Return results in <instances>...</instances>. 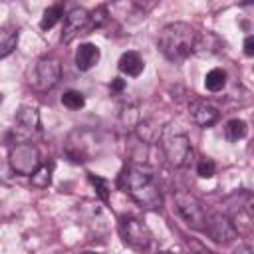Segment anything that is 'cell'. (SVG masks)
Listing matches in <instances>:
<instances>
[{
  "label": "cell",
  "instance_id": "cell-11",
  "mask_svg": "<svg viewBox=\"0 0 254 254\" xmlns=\"http://www.w3.org/2000/svg\"><path fill=\"white\" fill-rule=\"evenodd\" d=\"M189 115H190V119H192L196 125H200V127H210V125H214V123L218 121L220 111H218V107L212 105L210 101L192 95V97L189 99Z\"/></svg>",
  "mask_w": 254,
  "mask_h": 254
},
{
  "label": "cell",
  "instance_id": "cell-22",
  "mask_svg": "<svg viewBox=\"0 0 254 254\" xmlns=\"http://www.w3.org/2000/svg\"><path fill=\"white\" fill-rule=\"evenodd\" d=\"M214 171H216V165H214V161H210V159H200L198 165H196V173H198V177H202V179H210V177L214 175Z\"/></svg>",
  "mask_w": 254,
  "mask_h": 254
},
{
  "label": "cell",
  "instance_id": "cell-13",
  "mask_svg": "<svg viewBox=\"0 0 254 254\" xmlns=\"http://www.w3.org/2000/svg\"><path fill=\"white\" fill-rule=\"evenodd\" d=\"M117 67H119L121 73L129 75V77H137L143 71L145 62L137 52H125V54H121V58L117 62Z\"/></svg>",
  "mask_w": 254,
  "mask_h": 254
},
{
  "label": "cell",
  "instance_id": "cell-25",
  "mask_svg": "<svg viewBox=\"0 0 254 254\" xmlns=\"http://www.w3.org/2000/svg\"><path fill=\"white\" fill-rule=\"evenodd\" d=\"M187 244H189V246H190V248H192V250H194L196 254H212V252H210V250H208V248H206L204 244H200L198 240H192V238H187Z\"/></svg>",
  "mask_w": 254,
  "mask_h": 254
},
{
  "label": "cell",
  "instance_id": "cell-21",
  "mask_svg": "<svg viewBox=\"0 0 254 254\" xmlns=\"http://www.w3.org/2000/svg\"><path fill=\"white\" fill-rule=\"evenodd\" d=\"M89 181H91V185L95 187L97 196H99L103 202H107V200H109V185H107V181L101 179V177H97V175H91V173H89Z\"/></svg>",
  "mask_w": 254,
  "mask_h": 254
},
{
  "label": "cell",
  "instance_id": "cell-1",
  "mask_svg": "<svg viewBox=\"0 0 254 254\" xmlns=\"http://www.w3.org/2000/svg\"><path fill=\"white\" fill-rule=\"evenodd\" d=\"M119 187L141 208L157 210V208L163 206V192H161V187H159L157 179L153 177V173H149L147 169H143L139 165H129L121 171Z\"/></svg>",
  "mask_w": 254,
  "mask_h": 254
},
{
  "label": "cell",
  "instance_id": "cell-16",
  "mask_svg": "<svg viewBox=\"0 0 254 254\" xmlns=\"http://www.w3.org/2000/svg\"><path fill=\"white\" fill-rule=\"evenodd\" d=\"M246 133H248V125H246L242 119H238V117L226 121V125H224V137H226V141H230V143H236V141L244 139Z\"/></svg>",
  "mask_w": 254,
  "mask_h": 254
},
{
  "label": "cell",
  "instance_id": "cell-15",
  "mask_svg": "<svg viewBox=\"0 0 254 254\" xmlns=\"http://www.w3.org/2000/svg\"><path fill=\"white\" fill-rule=\"evenodd\" d=\"M62 16H64V2H56V4L48 6V8L44 10L42 20H40V28H42V30L54 28V26L62 20Z\"/></svg>",
  "mask_w": 254,
  "mask_h": 254
},
{
  "label": "cell",
  "instance_id": "cell-4",
  "mask_svg": "<svg viewBox=\"0 0 254 254\" xmlns=\"http://www.w3.org/2000/svg\"><path fill=\"white\" fill-rule=\"evenodd\" d=\"M175 208H177L179 216L187 222V226H190L194 230H204L208 214H206L204 204L200 202V198H196L192 192L177 190L175 192Z\"/></svg>",
  "mask_w": 254,
  "mask_h": 254
},
{
  "label": "cell",
  "instance_id": "cell-18",
  "mask_svg": "<svg viewBox=\"0 0 254 254\" xmlns=\"http://www.w3.org/2000/svg\"><path fill=\"white\" fill-rule=\"evenodd\" d=\"M137 135H139V139L143 143H153V141L161 139L163 131H161V127H155L151 121H141L137 125Z\"/></svg>",
  "mask_w": 254,
  "mask_h": 254
},
{
  "label": "cell",
  "instance_id": "cell-29",
  "mask_svg": "<svg viewBox=\"0 0 254 254\" xmlns=\"http://www.w3.org/2000/svg\"><path fill=\"white\" fill-rule=\"evenodd\" d=\"M250 151L254 153V139H252V143H250Z\"/></svg>",
  "mask_w": 254,
  "mask_h": 254
},
{
  "label": "cell",
  "instance_id": "cell-5",
  "mask_svg": "<svg viewBox=\"0 0 254 254\" xmlns=\"http://www.w3.org/2000/svg\"><path fill=\"white\" fill-rule=\"evenodd\" d=\"M8 163L12 167V171L16 175H22V177H32L44 163H42V157H40V151L34 143H18L10 149V155H8Z\"/></svg>",
  "mask_w": 254,
  "mask_h": 254
},
{
  "label": "cell",
  "instance_id": "cell-9",
  "mask_svg": "<svg viewBox=\"0 0 254 254\" xmlns=\"http://www.w3.org/2000/svg\"><path fill=\"white\" fill-rule=\"evenodd\" d=\"M89 32H91V12H87L81 6L69 10L67 16H65V20H64L62 42L64 44H69L79 34H89Z\"/></svg>",
  "mask_w": 254,
  "mask_h": 254
},
{
  "label": "cell",
  "instance_id": "cell-24",
  "mask_svg": "<svg viewBox=\"0 0 254 254\" xmlns=\"http://www.w3.org/2000/svg\"><path fill=\"white\" fill-rule=\"evenodd\" d=\"M242 208H244V212H246L250 218H254V192H248V194H244V200H242Z\"/></svg>",
  "mask_w": 254,
  "mask_h": 254
},
{
  "label": "cell",
  "instance_id": "cell-10",
  "mask_svg": "<svg viewBox=\"0 0 254 254\" xmlns=\"http://www.w3.org/2000/svg\"><path fill=\"white\" fill-rule=\"evenodd\" d=\"M204 232L208 234V238H212L218 244H228L236 238V226L232 224V220L226 214H220V212L208 214Z\"/></svg>",
  "mask_w": 254,
  "mask_h": 254
},
{
  "label": "cell",
  "instance_id": "cell-12",
  "mask_svg": "<svg viewBox=\"0 0 254 254\" xmlns=\"http://www.w3.org/2000/svg\"><path fill=\"white\" fill-rule=\"evenodd\" d=\"M99 58H101L99 48L95 44H89L87 42V44H81L77 48V52H75V65H77L79 71H87L93 65H97Z\"/></svg>",
  "mask_w": 254,
  "mask_h": 254
},
{
  "label": "cell",
  "instance_id": "cell-19",
  "mask_svg": "<svg viewBox=\"0 0 254 254\" xmlns=\"http://www.w3.org/2000/svg\"><path fill=\"white\" fill-rule=\"evenodd\" d=\"M52 171H54V165H52V163H44V165L30 177L32 185L38 187V189H46V187H50V183H52Z\"/></svg>",
  "mask_w": 254,
  "mask_h": 254
},
{
  "label": "cell",
  "instance_id": "cell-28",
  "mask_svg": "<svg viewBox=\"0 0 254 254\" xmlns=\"http://www.w3.org/2000/svg\"><path fill=\"white\" fill-rule=\"evenodd\" d=\"M234 254H254V246H248V244H242L234 250Z\"/></svg>",
  "mask_w": 254,
  "mask_h": 254
},
{
  "label": "cell",
  "instance_id": "cell-20",
  "mask_svg": "<svg viewBox=\"0 0 254 254\" xmlns=\"http://www.w3.org/2000/svg\"><path fill=\"white\" fill-rule=\"evenodd\" d=\"M62 103H64V107H67V109L75 111V109H81V107L85 105V97H83V93H81V91L67 89V91L62 95Z\"/></svg>",
  "mask_w": 254,
  "mask_h": 254
},
{
  "label": "cell",
  "instance_id": "cell-26",
  "mask_svg": "<svg viewBox=\"0 0 254 254\" xmlns=\"http://www.w3.org/2000/svg\"><path fill=\"white\" fill-rule=\"evenodd\" d=\"M242 50H244V54H246L248 58H254V34H252V36H248V38L244 40Z\"/></svg>",
  "mask_w": 254,
  "mask_h": 254
},
{
  "label": "cell",
  "instance_id": "cell-8",
  "mask_svg": "<svg viewBox=\"0 0 254 254\" xmlns=\"http://www.w3.org/2000/svg\"><path fill=\"white\" fill-rule=\"evenodd\" d=\"M60 75H62V65H60V62L54 60V58H42V60H38L36 65H34L30 83H32L34 89H38V91H48V89H52V87L60 81Z\"/></svg>",
  "mask_w": 254,
  "mask_h": 254
},
{
  "label": "cell",
  "instance_id": "cell-6",
  "mask_svg": "<svg viewBox=\"0 0 254 254\" xmlns=\"http://www.w3.org/2000/svg\"><path fill=\"white\" fill-rule=\"evenodd\" d=\"M119 234L123 242L135 250H147L151 244V230L137 216H123L119 220Z\"/></svg>",
  "mask_w": 254,
  "mask_h": 254
},
{
  "label": "cell",
  "instance_id": "cell-27",
  "mask_svg": "<svg viewBox=\"0 0 254 254\" xmlns=\"http://www.w3.org/2000/svg\"><path fill=\"white\" fill-rule=\"evenodd\" d=\"M123 89H125V79L115 77V79L111 81V91H123Z\"/></svg>",
  "mask_w": 254,
  "mask_h": 254
},
{
  "label": "cell",
  "instance_id": "cell-30",
  "mask_svg": "<svg viewBox=\"0 0 254 254\" xmlns=\"http://www.w3.org/2000/svg\"><path fill=\"white\" fill-rule=\"evenodd\" d=\"M159 254H173V252H167V250H165V252H159Z\"/></svg>",
  "mask_w": 254,
  "mask_h": 254
},
{
  "label": "cell",
  "instance_id": "cell-31",
  "mask_svg": "<svg viewBox=\"0 0 254 254\" xmlns=\"http://www.w3.org/2000/svg\"><path fill=\"white\" fill-rule=\"evenodd\" d=\"M81 254H97V252H81Z\"/></svg>",
  "mask_w": 254,
  "mask_h": 254
},
{
  "label": "cell",
  "instance_id": "cell-2",
  "mask_svg": "<svg viewBox=\"0 0 254 254\" xmlns=\"http://www.w3.org/2000/svg\"><path fill=\"white\" fill-rule=\"evenodd\" d=\"M198 34L192 26L185 22H171L167 24L157 38V46L161 54L171 62H183L196 50Z\"/></svg>",
  "mask_w": 254,
  "mask_h": 254
},
{
  "label": "cell",
  "instance_id": "cell-7",
  "mask_svg": "<svg viewBox=\"0 0 254 254\" xmlns=\"http://www.w3.org/2000/svg\"><path fill=\"white\" fill-rule=\"evenodd\" d=\"M42 131L40 113L36 107H20L14 123V137L18 143H32Z\"/></svg>",
  "mask_w": 254,
  "mask_h": 254
},
{
  "label": "cell",
  "instance_id": "cell-23",
  "mask_svg": "<svg viewBox=\"0 0 254 254\" xmlns=\"http://www.w3.org/2000/svg\"><path fill=\"white\" fill-rule=\"evenodd\" d=\"M107 22V8L105 6H97L95 10H91V30L101 28Z\"/></svg>",
  "mask_w": 254,
  "mask_h": 254
},
{
  "label": "cell",
  "instance_id": "cell-14",
  "mask_svg": "<svg viewBox=\"0 0 254 254\" xmlns=\"http://www.w3.org/2000/svg\"><path fill=\"white\" fill-rule=\"evenodd\" d=\"M18 44V28L14 26H2L0 30V58H8Z\"/></svg>",
  "mask_w": 254,
  "mask_h": 254
},
{
  "label": "cell",
  "instance_id": "cell-3",
  "mask_svg": "<svg viewBox=\"0 0 254 254\" xmlns=\"http://www.w3.org/2000/svg\"><path fill=\"white\" fill-rule=\"evenodd\" d=\"M161 149L173 167H185L192 157L190 139L177 125H169L161 135Z\"/></svg>",
  "mask_w": 254,
  "mask_h": 254
},
{
  "label": "cell",
  "instance_id": "cell-17",
  "mask_svg": "<svg viewBox=\"0 0 254 254\" xmlns=\"http://www.w3.org/2000/svg\"><path fill=\"white\" fill-rule=\"evenodd\" d=\"M224 85H226V71H224V69L214 67V69H210V71L206 73V77H204V87H206L210 93L222 91Z\"/></svg>",
  "mask_w": 254,
  "mask_h": 254
}]
</instances>
